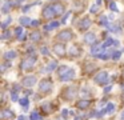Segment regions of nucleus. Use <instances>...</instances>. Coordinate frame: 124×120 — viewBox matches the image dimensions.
Here are the masks:
<instances>
[{
  "mask_svg": "<svg viewBox=\"0 0 124 120\" xmlns=\"http://www.w3.org/2000/svg\"><path fill=\"white\" fill-rule=\"evenodd\" d=\"M52 89V81L49 79H44L40 81V85H39V91L43 92L44 95H48Z\"/></svg>",
  "mask_w": 124,
  "mask_h": 120,
  "instance_id": "nucleus-1",
  "label": "nucleus"
},
{
  "mask_svg": "<svg viewBox=\"0 0 124 120\" xmlns=\"http://www.w3.org/2000/svg\"><path fill=\"white\" fill-rule=\"evenodd\" d=\"M107 81H108V72L107 71H101L95 76V83H97L100 85L107 84Z\"/></svg>",
  "mask_w": 124,
  "mask_h": 120,
  "instance_id": "nucleus-2",
  "label": "nucleus"
},
{
  "mask_svg": "<svg viewBox=\"0 0 124 120\" xmlns=\"http://www.w3.org/2000/svg\"><path fill=\"white\" fill-rule=\"evenodd\" d=\"M72 39H73V33L70 29H64L63 32H60L57 35V40H62V41H70Z\"/></svg>",
  "mask_w": 124,
  "mask_h": 120,
  "instance_id": "nucleus-3",
  "label": "nucleus"
},
{
  "mask_svg": "<svg viewBox=\"0 0 124 120\" xmlns=\"http://www.w3.org/2000/svg\"><path fill=\"white\" fill-rule=\"evenodd\" d=\"M35 60H36V59L32 57V56H31L30 59H25V60L22 61V64H20V68H22L23 71H30L31 67L35 64Z\"/></svg>",
  "mask_w": 124,
  "mask_h": 120,
  "instance_id": "nucleus-4",
  "label": "nucleus"
},
{
  "mask_svg": "<svg viewBox=\"0 0 124 120\" xmlns=\"http://www.w3.org/2000/svg\"><path fill=\"white\" fill-rule=\"evenodd\" d=\"M35 83H36V77L35 76H25V77H23V80H22V84L24 85V87H27V88L33 87Z\"/></svg>",
  "mask_w": 124,
  "mask_h": 120,
  "instance_id": "nucleus-5",
  "label": "nucleus"
},
{
  "mask_svg": "<svg viewBox=\"0 0 124 120\" xmlns=\"http://www.w3.org/2000/svg\"><path fill=\"white\" fill-rule=\"evenodd\" d=\"M73 77H75V69L68 68L67 71H65L64 73L60 76V80H62V81H68V80L73 79Z\"/></svg>",
  "mask_w": 124,
  "mask_h": 120,
  "instance_id": "nucleus-6",
  "label": "nucleus"
},
{
  "mask_svg": "<svg viewBox=\"0 0 124 120\" xmlns=\"http://www.w3.org/2000/svg\"><path fill=\"white\" fill-rule=\"evenodd\" d=\"M56 15L52 7H46L43 9V17L44 19H54V16Z\"/></svg>",
  "mask_w": 124,
  "mask_h": 120,
  "instance_id": "nucleus-7",
  "label": "nucleus"
},
{
  "mask_svg": "<svg viewBox=\"0 0 124 120\" xmlns=\"http://www.w3.org/2000/svg\"><path fill=\"white\" fill-rule=\"evenodd\" d=\"M54 52L56 53V55H59V56H64V53H65V47H64V44H60V43L55 44V45H54Z\"/></svg>",
  "mask_w": 124,
  "mask_h": 120,
  "instance_id": "nucleus-8",
  "label": "nucleus"
},
{
  "mask_svg": "<svg viewBox=\"0 0 124 120\" xmlns=\"http://www.w3.org/2000/svg\"><path fill=\"white\" fill-rule=\"evenodd\" d=\"M95 41H96V36L93 33H85V36H84V43L85 44H93Z\"/></svg>",
  "mask_w": 124,
  "mask_h": 120,
  "instance_id": "nucleus-9",
  "label": "nucleus"
},
{
  "mask_svg": "<svg viewBox=\"0 0 124 120\" xmlns=\"http://www.w3.org/2000/svg\"><path fill=\"white\" fill-rule=\"evenodd\" d=\"M65 92H67V95H65V99H67V100H71V99H72L73 96L76 95V89H75L73 87L65 88Z\"/></svg>",
  "mask_w": 124,
  "mask_h": 120,
  "instance_id": "nucleus-10",
  "label": "nucleus"
},
{
  "mask_svg": "<svg viewBox=\"0 0 124 120\" xmlns=\"http://www.w3.org/2000/svg\"><path fill=\"white\" fill-rule=\"evenodd\" d=\"M80 27L81 29H87V28H89V27H91V20H89L88 17H84L83 20L80 21Z\"/></svg>",
  "mask_w": 124,
  "mask_h": 120,
  "instance_id": "nucleus-11",
  "label": "nucleus"
},
{
  "mask_svg": "<svg viewBox=\"0 0 124 120\" xmlns=\"http://www.w3.org/2000/svg\"><path fill=\"white\" fill-rule=\"evenodd\" d=\"M14 117V112L11 111V109H4L3 112H1V119L6 120V119H12Z\"/></svg>",
  "mask_w": 124,
  "mask_h": 120,
  "instance_id": "nucleus-12",
  "label": "nucleus"
},
{
  "mask_svg": "<svg viewBox=\"0 0 124 120\" xmlns=\"http://www.w3.org/2000/svg\"><path fill=\"white\" fill-rule=\"evenodd\" d=\"M52 8H54V11H55L56 15H60V13L64 12V5L59 4V3H57V4H54V5H52Z\"/></svg>",
  "mask_w": 124,
  "mask_h": 120,
  "instance_id": "nucleus-13",
  "label": "nucleus"
},
{
  "mask_svg": "<svg viewBox=\"0 0 124 120\" xmlns=\"http://www.w3.org/2000/svg\"><path fill=\"white\" fill-rule=\"evenodd\" d=\"M40 39H41V33L39 31H33L32 33H31V40H32V41H39Z\"/></svg>",
  "mask_w": 124,
  "mask_h": 120,
  "instance_id": "nucleus-14",
  "label": "nucleus"
},
{
  "mask_svg": "<svg viewBox=\"0 0 124 120\" xmlns=\"http://www.w3.org/2000/svg\"><path fill=\"white\" fill-rule=\"evenodd\" d=\"M76 105H78V108H81V109L88 108V107H89V101L88 100H80L78 104H76Z\"/></svg>",
  "mask_w": 124,
  "mask_h": 120,
  "instance_id": "nucleus-15",
  "label": "nucleus"
},
{
  "mask_svg": "<svg viewBox=\"0 0 124 120\" xmlns=\"http://www.w3.org/2000/svg\"><path fill=\"white\" fill-rule=\"evenodd\" d=\"M19 103H20V105L27 111V109H28V104H30V100H28L27 97H23V99H20V100H19Z\"/></svg>",
  "mask_w": 124,
  "mask_h": 120,
  "instance_id": "nucleus-16",
  "label": "nucleus"
},
{
  "mask_svg": "<svg viewBox=\"0 0 124 120\" xmlns=\"http://www.w3.org/2000/svg\"><path fill=\"white\" fill-rule=\"evenodd\" d=\"M56 67H57V61H51V63L47 65L46 71H47V72H52L55 68H56Z\"/></svg>",
  "mask_w": 124,
  "mask_h": 120,
  "instance_id": "nucleus-17",
  "label": "nucleus"
},
{
  "mask_svg": "<svg viewBox=\"0 0 124 120\" xmlns=\"http://www.w3.org/2000/svg\"><path fill=\"white\" fill-rule=\"evenodd\" d=\"M57 27H59V23H57V21H52L48 25H44V29H46V31H51L52 28H57Z\"/></svg>",
  "mask_w": 124,
  "mask_h": 120,
  "instance_id": "nucleus-18",
  "label": "nucleus"
},
{
  "mask_svg": "<svg viewBox=\"0 0 124 120\" xmlns=\"http://www.w3.org/2000/svg\"><path fill=\"white\" fill-rule=\"evenodd\" d=\"M31 23H32V21L28 17H20V24H22V25H31Z\"/></svg>",
  "mask_w": 124,
  "mask_h": 120,
  "instance_id": "nucleus-19",
  "label": "nucleus"
},
{
  "mask_svg": "<svg viewBox=\"0 0 124 120\" xmlns=\"http://www.w3.org/2000/svg\"><path fill=\"white\" fill-rule=\"evenodd\" d=\"M113 43H115V40H113V39H111V37H107V40L104 41V44H103L101 47H103V48H105V47H109V45H112Z\"/></svg>",
  "mask_w": 124,
  "mask_h": 120,
  "instance_id": "nucleus-20",
  "label": "nucleus"
},
{
  "mask_svg": "<svg viewBox=\"0 0 124 120\" xmlns=\"http://www.w3.org/2000/svg\"><path fill=\"white\" fill-rule=\"evenodd\" d=\"M113 109H115V105H113L112 103H109V104H108V105L104 108V112H105V113H111V112H113Z\"/></svg>",
  "mask_w": 124,
  "mask_h": 120,
  "instance_id": "nucleus-21",
  "label": "nucleus"
},
{
  "mask_svg": "<svg viewBox=\"0 0 124 120\" xmlns=\"http://www.w3.org/2000/svg\"><path fill=\"white\" fill-rule=\"evenodd\" d=\"M31 120H43V117H41L40 115L35 111V112H32V113H31Z\"/></svg>",
  "mask_w": 124,
  "mask_h": 120,
  "instance_id": "nucleus-22",
  "label": "nucleus"
},
{
  "mask_svg": "<svg viewBox=\"0 0 124 120\" xmlns=\"http://www.w3.org/2000/svg\"><path fill=\"white\" fill-rule=\"evenodd\" d=\"M6 56L7 59H15L16 57V52H15V51H8V52H6Z\"/></svg>",
  "mask_w": 124,
  "mask_h": 120,
  "instance_id": "nucleus-23",
  "label": "nucleus"
},
{
  "mask_svg": "<svg viewBox=\"0 0 124 120\" xmlns=\"http://www.w3.org/2000/svg\"><path fill=\"white\" fill-rule=\"evenodd\" d=\"M71 51H72V52H71V55H72V56H79V55H80V48H79V47H73Z\"/></svg>",
  "mask_w": 124,
  "mask_h": 120,
  "instance_id": "nucleus-24",
  "label": "nucleus"
},
{
  "mask_svg": "<svg viewBox=\"0 0 124 120\" xmlns=\"http://www.w3.org/2000/svg\"><path fill=\"white\" fill-rule=\"evenodd\" d=\"M120 56H121V51H112V59L113 60L119 59Z\"/></svg>",
  "mask_w": 124,
  "mask_h": 120,
  "instance_id": "nucleus-25",
  "label": "nucleus"
},
{
  "mask_svg": "<svg viewBox=\"0 0 124 120\" xmlns=\"http://www.w3.org/2000/svg\"><path fill=\"white\" fill-rule=\"evenodd\" d=\"M108 29H109L111 32H120V28L116 25H108Z\"/></svg>",
  "mask_w": 124,
  "mask_h": 120,
  "instance_id": "nucleus-26",
  "label": "nucleus"
},
{
  "mask_svg": "<svg viewBox=\"0 0 124 120\" xmlns=\"http://www.w3.org/2000/svg\"><path fill=\"white\" fill-rule=\"evenodd\" d=\"M15 33H16L17 39H20V37H22V33H23V29L19 27V28H16V31H15Z\"/></svg>",
  "mask_w": 124,
  "mask_h": 120,
  "instance_id": "nucleus-27",
  "label": "nucleus"
},
{
  "mask_svg": "<svg viewBox=\"0 0 124 120\" xmlns=\"http://www.w3.org/2000/svg\"><path fill=\"white\" fill-rule=\"evenodd\" d=\"M9 5H11V3H6L4 4V7H3V13H7L9 11Z\"/></svg>",
  "mask_w": 124,
  "mask_h": 120,
  "instance_id": "nucleus-28",
  "label": "nucleus"
},
{
  "mask_svg": "<svg viewBox=\"0 0 124 120\" xmlns=\"http://www.w3.org/2000/svg\"><path fill=\"white\" fill-rule=\"evenodd\" d=\"M8 37H11V32H4L3 36H1V39L6 40V39H8Z\"/></svg>",
  "mask_w": 124,
  "mask_h": 120,
  "instance_id": "nucleus-29",
  "label": "nucleus"
},
{
  "mask_svg": "<svg viewBox=\"0 0 124 120\" xmlns=\"http://www.w3.org/2000/svg\"><path fill=\"white\" fill-rule=\"evenodd\" d=\"M109 8H111V9H112V11H115V12H116V11H117V8H116V4H115V3H111V4H109Z\"/></svg>",
  "mask_w": 124,
  "mask_h": 120,
  "instance_id": "nucleus-30",
  "label": "nucleus"
},
{
  "mask_svg": "<svg viewBox=\"0 0 124 120\" xmlns=\"http://www.w3.org/2000/svg\"><path fill=\"white\" fill-rule=\"evenodd\" d=\"M41 53H43V55H49V52H48V49H47V48L46 47H43V48H41Z\"/></svg>",
  "mask_w": 124,
  "mask_h": 120,
  "instance_id": "nucleus-31",
  "label": "nucleus"
},
{
  "mask_svg": "<svg viewBox=\"0 0 124 120\" xmlns=\"http://www.w3.org/2000/svg\"><path fill=\"white\" fill-rule=\"evenodd\" d=\"M100 24H104V25H107V24H108V20L104 17V16H103V17H101V20H100Z\"/></svg>",
  "mask_w": 124,
  "mask_h": 120,
  "instance_id": "nucleus-32",
  "label": "nucleus"
},
{
  "mask_svg": "<svg viewBox=\"0 0 124 120\" xmlns=\"http://www.w3.org/2000/svg\"><path fill=\"white\" fill-rule=\"evenodd\" d=\"M9 23H11V19H8V20H6V21H4V23H3V25H1V27H3V29H6V27L8 25Z\"/></svg>",
  "mask_w": 124,
  "mask_h": 120,
  "instance_id": "nucleus-33",
  "label": "nucleus"
},
{
  "mask_svg": "<svg viewBox=\"0 0 124 120\" xmlns=\"http://www.w3.org/2000/svg\"><path fill=\"white\" fill-rule=\"evenodd\" d=\"M97 9H99V8H97L96 5H92L91 7V12H97Z\"/></svg>",
  "mask_w": 124,
  "mask_h": 120,
  "instance_id": "nucleus-34",
  "label": "nucleus"
},
{
  "mask_svg": "<svg viewBox=\"0 0 124 120\" xmlns=\"http://www.w3.org/2000/svg\"><path fill=\"white\" fill-rule=\"evenodd\" d=\"M31 25H32V27H38V25H39V21H38V20L32 21V23H31Z\"/></svg>",
  "mask_w": 124,
  "mask_h": 120,
  "instance_id": "nucleus-35",
  "label": "nucleus"
},
{
  "mask_svg": "<svg viewBox=\"0 0 124 120\" xmlns=\"http://www.w3.org/2000/svg\"><path fill=\"white\" fill-rule=\"evenodd\" d=\"M109 91H111V87H108V88H105V89H104V92L107 93V92H109Z\"/></svg>",
  "mask_w": 124,
  "mask_h": 120,
  "instance_id": "nucleus-36",
  "label": "nucleus"
},
{
  "mask_svg": "<svg viewBox=\"0 0 124 120\" xmlns=\"http://www.w3.org/2000/svg\"><path fill=\"white\" fill-rule=\"evenodd\" d=\"M17 120H24V116H23V115H22V116H19V119H17Z\"/></svg>",
  "mask_w": 124,
  "mask_h": 120,
  "instance_id": "nucleus-37",
  "label": "nucleus"
},
{
  "mask_svg": "<svg viewBox=\"0 0 124 120\" xmlns=\"http://www.w3.org/2000/svg\"><path fill=\"white\" fill-rule=\"evenodd\" d=\"M75 120H80V117H78V116H76V117H75Z\"/></svg>",
  "mask_w": 124,
  "mask_h": 120,
  "instance_id": "nucleus-38",
  "label": "nucleus"
},
{
  "mask_svg": "<svg viewBox=\"0 0 124 120\" xmlns=\"http://www.w3.org/2000/svg\"><path fill=\"white\" fill-rule=\"evenodd\" d=\"M121 117H123V119H124V112H123V116H121Z\"/></svg>",
  "mask_w": 124,
  "mask_h": 120,
  "instance_id": "nucleus-39",
  "label": "nucleus"
}]
</instances>
